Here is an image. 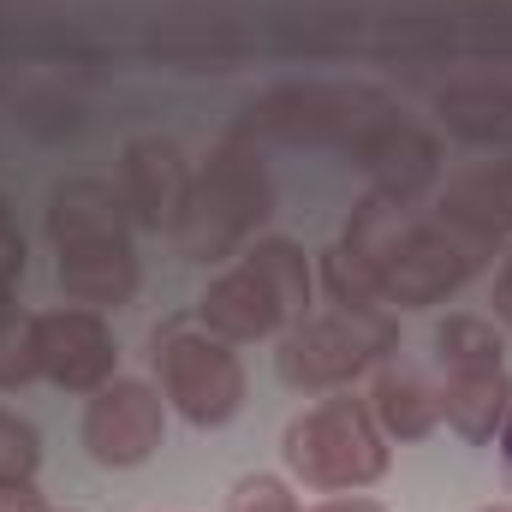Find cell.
Listing matches in <instances>:
<instances>
[{"mask_svg":"<svg viewBox=\"0 0 512 512\" xmlns=\"http://www.w3.org/2000/svg\"><path fill=\"white\" fill-rule=\"evenodd\" d=\"M12 322V286H0V328Z\"/></svg>","mask_w":512,"mask_h":512,"instance_id":"4316f807","label":"cell"},{"mask_svg":"<svg viewBox=\"0 0 512 512\" xmlns=\"http://www.w3.org/2000/svg\"><path fill=\"white\" fill-rule=\"evenodd\" d=\"M42 465V435L36 423H24L18 411L0 405V483H30Z\"/></svg>","mask_w":512,"mask_h":512,"instance_id":"d6986e66","label":"cell"},{"mask_svg":"<svg viewBox=\"0 0 512 512\" xmlns=\"http://www.w3.org/2000/svg\"><path fill=\"white\" fill-rule=\"evenodd\" d=\"M227 512H298V495H292L280 477H268V471H251V477H239V483H233V495H227Z\"/></svg>","mask_w":512,"mask_h":512,"instance_id":"44dd1931","label":"cell"},{"mask_svg":"<svg viewBox=\"0 0 512 512\" xmlns=\"http://www.w3.org/2000/svg\"><path fill=\"white\" fill-rule=\"evenodd\" d=\"M161 435H167V399L149 382H120L114 376L84 405V453L102 471H131V465L155 459Z\"/></svg>","mask_w":512,"mask_h":512,"instance_id":"9c48e42d","label":"cell"},{"mask_svg":"<svg viewBox=\"0 0 512 512\" xmlns=\"http://www.w3.org/2000/svg\"><path fill=\"white\" fill-rule=\"evenodd\" d=\"M310 512H387V507L364 501V495H340V501H322V507H310Z\"/></svg>","mask_w":512,"mask_h":512,"instance_id":"484cf974","label":"cell"},{"mask_svg":"<svg viewBox=\"0 0 512 512\" xmlns=\"http://www.w3.org/2000/svg\"><path fill=\"white\" fill-rule=\"evenodd\" d=\"M435 346H441V370H477V364H501V334L495 322L483 316H447L435 328Z\"/></svg>","mask_w":512,"mask_h":512,"instance_id":"ac0fdd59","label":"cell"},{"mask_svg":"<svg viewBox=\"0 0 512 512\" xmlns=\"http://www.w3.org/2000/svg\"><path fill=\"white\" fill-rule=\"evenodd\" d=\"M387 102L382 90L364 84H280L256 96L239 120V137H274V143H310V149H346L382 120Z\"/></svg>","mask_w":512,"mask_h":512,"instance_id":"5b68a950","label":"cell"},{"mask_svg":"<svg viewBox=\"0 0 512 512\" xmlns=\"http://www.w3.org/2000/svg\"><path fill=\"white\" fill-rule=\"evenodd\" d=\"M495 316L512 322V256L501 262V274H495Z\"/></svg>","mask_w":512,"mask_h":512,"instance_id":"d4e9b609","label":"cell"},{"mask_svg":"<svg viewBox=\"0 0 512 512\" xmlns=\"http://www.w3.org/2000/svg\"><path fill=\"white\" fill-rule=\"evenodd\" d=\"M441 221L471 233L477 245H495L501 233H512V155L459 173L441 197Z\"/></svg>","mask_w":512,"mask_h":512,"instance_id":"5bb4252c","label":"cell"},{"mask_svg":"<svg viewBox=\"0 0 512 512\" xmlns=\"http://www.w3.org/2000/svg\"><path fill=\"white\" fill-rule=\"evenodd\" d=\"M120 197H126V215L143 227H167L179 221L185 197H191V167L179 155V143L167 137H137L120 155Z\"/></svg>","mask_w":512,"mask_h":512,"instance_id":"8fae6325","label":"cell"},{"mask_svg":"<svg viewBox=\"0 0 512 512\" xmlns=\"http://www.w3.org/2000/svg\"><path fill=\"white\" fill-rule=\"evenodd\" d=\"M18 274H24V239H18L12 209H6V197H0V286H12Z\"/></svg>","mask_w":512,"mask_h":512,"instance_id":"603a6c76","label":"cell"},{"mask_svg":"<svg viewBox=\"0 0 512 512\" xmlns=\"http://www.w3.org/2000/svg\"><path fill=\"white\" fill-rule=\"evenodd\" d=\"M435 114L465 143H512V84H489V78L453 84V90H441Z\"/></svg>","mask_w":512,"mask_h":512,"instance_id":"e0dca14e","label":"cell"},{"mask_svg":"<svg viewBox=\"0 0 512 512\" xmlns=\"http://www.w3.org/2000/svg\"><path fill=\"white\" fill-rule=\"evenodd\" d=\"M280 459L304 489L352 495V489H370V483L387 477V435L364 399L340 393V399H322V405H310L304 417L286 423Z\"/></svg>","mask_w":512,"mask_h":512,"instance_id":"277c9868","label":"cell"},{"mask_svg":"<svg viewBox=\"0 0 512 512\" xmlns=\"http://www.w3.org/2000/svg\"><path fill=\"white\" fill-rule=\"evenodd\" d=\"M501 453H507V465H512V411H507V423H501Z\"/></svg>","mask_w":512,"mask_h":512,"instance_id":"83f0119b","label":"cell"},{"mask_svg":"<svg viewBox=\"0 0 512 512\" xmlns=\"http://www.w3.org/2000/svg\"><path fill=\"white\" fill-rule=\"evenodd\" d=\"M0 512H54V507L36 495V483H0Z\"/></svg>","mask_w":512,"mask_h":512,"instance_id":"cb8c5ba5","label":"cell"},{"mask_svg":"<svg viewBox=\"0 0 512 512\" xmlns=\"http://www.w3.org/2000/svg\"><path fill=\"white\" fill-rule=\"evenodd\" d=\"M155 376H161V399L197 429H221L245 405V364L221 334L191 322L155 334Z\"/></svg>","mask_w":512,"mask_h":512,"instance_id":"52a82bcc","label":"cell"},{"mask_svg":"<svg viewBox=\"0 0 512 512\" xmlns=\"http://www.w3.org/2000/svg\"><path fill=\"white\" fill-rule=\"evenodd\" d=\"M340 251L352 256L376 298L399 304V310H429L441 298H453L477 268L489 245H477L471 233L447 227L441 215H417L411 203H393V197H364L340 233Z\"/></svg>","mask_w":512,"mask_h":512,"instance_id":"6da1fadb","label":"cell"},{"mask_svg":"<svg viewBox=\"0 0 512 512\" xmlns=\"http://www.w3.org/2000/svg\"><path fill=\"white\" fill-rule=\"evenodd\" d=\"M36 382V364H30V334L18 322L0 328V387H24Z\"/></svg>","mask_w":512,"mask_h":512,"instance_id":"7402d4cb","label":"cell"},{"mask_svg":"<svg viewBox=\"0 0 512 512\" xmlns=\"http://www.w3.org/2000/svg\"><path fill=\"white\" fill-rule=\"evenodd\" d=\"M322 274H328V286H334V298H340L346 310H382V298H376L370 274L340 251V245H334V251H322Z\"/></svg>","mask_w":512,"mask_h":512,"instance_id":"ffe728a7","label":"cell"},{"mask_svg":"<svg viewBox=\"0 0 512 512\" xmlns=\"http://www.w3.org/2000/svg\"><path fill=\"white\" fill-rule=\"evenodd\" d=\"M60 292H66V304H84V310H120L137 292V251H131V239L114 233V239L66 245L60 251Z\"/></svg>","mask_w":512,"mask_h":512,"instance_id":"7c38bea8","label":"cell"},{"mask_svg":"<svg viewBox=\"0 0 512 512\" xmlns=\"http://www.w3.org/2000/svg\"><path fill=\"white\" fill-rule=\"evenodd\" d=\"M268 209H274L268 167H262V155H256L251 137L233 131V137L209 155V167L191 179V197H185V209H179V221H173V239H179L185 256L215 262V256L239 251L256 227L268 221Z\"/></svg>","mask_w":512,"mask_h":512,"instance_id":"3957f363","label":"cell"},{"mask_svg":"<svg viewBox=\"0 0 512 512\" xmlns=\"http://www.w3.org/2000/svg\"><path fill=\"white\" fill-rule=\"evenodd\" d=\"M304 304H310V256L292 239H256L245 245L239 268L209 280L197 316L227 346H245V340H274L286 322H304Z\"/></svg>","mask_w":512,"mask_h":512,"instance_id":"7a4b0ae2","label":"cell"},{"mask_svg":"<svg viewBox=\"0 0 512 512\" xmlns=\"http://www.w3.org/2000/svg\"><path fill=\"white\" fill-rule=\"evenodd\" d=\"M352 161L376 179L382 197L411 203L423 185H435V173H441V143L417 126V120H405L399 108H387L382 120L352 143Z\"/></svg>","mask_w":512,"mask_h":512,"instance_id":"30bf717a","label":"cell"},{"mask_svg":"<svg viewBox=\"0 0 512 512\" xmlns=\"http://www.w3.org/2000/svg\"><path fill=\"white\" fill-rule=\"evenodd\" d=\"M114 233H126V197L108 179H60L48 191V239H54V251L114 239Z\"/></svg>","mask_w":512,"mask_h":512,"instance_id":"4fadbf2b","label":"cell"},{"mask_svg":"<svg viewBox=\"0 0 512 512\" xmlns=\"http://www.w3.org/2000/svg\"><path fill=\"white\" fill-rule=\"evenodd\" d=\"M393 322L382 310H328V316H304L292 322V334L274 352V370L286 387L322 393V387H346L352 376H364L382 352H393Z\"/></svg>","mask_w":512,"mask_h":512,"instance_id":"8992f818","label":"cell"},{"mask_svg":"<svg viewBox=\"0 0 512 512\" xmlns=\"http://www.w3.org/2000/svg\"><path fill=\"white\" fill-rule=\"evenodd\" d=\"M24 334H30L36 376L66 387V393H96L120 370V346H114V328L102 322V310H84V304L42 310L24 322Z\"/></svg>","mask_w":512,"mask_h":512,"instance_id":"ba28073f","label":"cell"},{"mask_svg":"<svg viewBox=\"0 0 512 512\" xmlns=\"http://www.w3.org/2000/svg\"><path fill=\"white\" fill-rule=\"evenodd\" d=\"M370 417L393 441H423L441 423V387H429L411 364H387L370 393Z\"/></svg>","mask_w":512,"mask_h":512,"instance_id":"2e32d148","label":"cell"},{"mask_svg":"<svg viewBox=\"0 0 512 512\" xmlns=\"http://www.w3.org/2000/svg\"><path fill=\"white\" fill-rule=\"evenodd\" d=\"M512 411V382L507 364H477V370H447L441 382V417L465 435V441H495Z\"/></svg>","mask_w":512,"mask_h":512,"instance_id":"9a60e30c","label":"cell"},{"mask_svg":"<svg viewBox=\"0 0 512 512\" xmlns=\"http://www.w3.org/2000/svg\"><path fill=\"white\" fill-rule=\"evenodd\" d=\"M483 512H512V507H483Z\"/></svg>","mask_w":512,"mask_h":512,"instance_id":"f1b7e54d","label":"cell"}]
</instances>
